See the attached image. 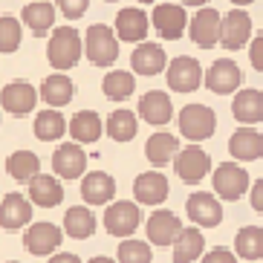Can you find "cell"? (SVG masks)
<instances>
[{
  "instance_id": "1",
  "label": "cell",
  "mask_w": 263,
  "mask_h": 263,
  "mask_svg": "<svg viewBox=\"0 0 263 263\" xmlns=\"http://www.w3.org/2000/svg\"><path fill=\"white\" fill-rule=\"evenodd\" d=\"M81 58V35L76 26H55L52 38L47 44V61L52 64V70L67 72L72 70Z\"/></svg>"
},
{
  "instance_id": "2",
  "label": "cell",
  "mask_w": 263,
  "mask_h": 263,
  "mask_svg": "<svg viewBox=\"0 0 263 263\" xmlns=\"http://www.w3.org/2000/svg\"><path fill=\"white\" fill-rule=\"evenodd\" d=\"M81 52L90 58V64L96 67H113L119 61V38L113 35V29L104 24H93L87 29L84 41H81Z\"/></svg>"
},
{
  "instance_id": "3",
  "label": "cell",
  "mask_w": 263,
  "mask_h": 263,
  "mask_svg": "<svg viewBox=\"0 0 263 263\" xmlns=\"http://www.w3.org/2000/svg\"><path fill=\"white\" fill-rule=\"evenodd\" d=\"M179 133L188 142H205L217 130V113L209 104H185L179 110Z\"/></svg>"
},
{
  "instance_id": "4",
  "label": "cell",
  "mask_w": 263,
  "mask_h": 263,
  "mask_svg": "<svg viewBox=\"0 0 263 263\" xmlns=\"http://www.w3.org/2000/svg\"><path fill=\"white\" fill-rule=\"evenodd\" d=\"M174 171H177V177L188 185H197L202 179L211 174V156L202 151L197 142H191L188 147H179L177 154H174Z\"/></svg>"
},
{
  "instance_id": "5",
  "label": "cell",
  "mask_w": 263,
  "mask_h": 263,
  "mask_svg": "<svg viewBox=\"0 0 263 263\" xmlns=\"http://www.w3.org/2000/svg\"><path fill=\"white\" fill-rule=\"evenodd\" d=\"M249 38H252V17L243 6H234L232 12L220 15V38H217V44H223V49L237 52L249 44Z\"/></svg>"
},
{
  "instance_id": "6",
  "label": "cell",
  "mask_w": 263,
  "mask_h": 263,
  "mask_svg": "<svg viewBox=\"0 0 263 263\" xmlns=\"http://www.w3.org/2000/svg\"><path fill=\"white\" fill-rule=\"evenodd\" d=\"M211 182H214V194H217V197H220V200H229V202L240 200V197L249 191V185H252L249 171L243 168V165H237V162L217 165Z\"/></svg>"
},
{
  "instance_id": "7",
  "label": "cell",
  "mask_w": 263,
  "mask_h": 263,
  "mask_svg": "<svg viewBox=\"0 0 263 263\" xmlns=\"http://www.w3.org/2000/svg\"><path fill=\"white\" fill-rule=\"evenodd\" d=\"M165 78L174 93H194L202 84V67L191 55H177L174 61L165 64Z\"/></svg>"
},
{
  "instance_id": "8",
  "label": "cell",
  "mask_w": 263,
  "mask_h": 263,
  "mask_svg": "<svg viewBox=\"0 0 263 263\" xmlns=\"http://www.w3.org/2000/svg\"><path fill=\"white\" fill-rule=\"evenodd\" d=\"M151 26L159 32V38L165 41H179L185 35V26H188V12L185 6L179 3H159V6L151 12Z\"/></svg>"
},
{
  "instance_id": "9",
  "label": "cell",
  "mask_w": 263,
  "mask_h": 263,
  "mask_svg": "<svg viewBox=\"0 0 263 263\" xmlns=\"http://www.w3.org/2000/svg\"><path fill=\"white\" fill-rule=\"evenodd\" d=\"M202 84L217 96H229L234 90H240V84H243V70H240L237 61H232V58H217L209 67V72H202Z\"/></svg>"
},
{
  "instance_id": "10",
  "label": "cell",
  "mask_w": 263,
  "mask_h": 263,
  "mask_svg": "<svg viewBox=\"0 0 263 263\" xmlns=\"http://www.w3.org/2000/svg\"><path fill=\"white\" fill-rule=\"evenodd\" d=\"M142 223V211L136 202H127V200H119L113 202L110 200L107 211H104V229H107L113 237H130Z\"/></svg>"
},
{
  "instance_id": "11",
  "label": "cell",
  "mask_w": 263,
  "mask_h": 263,
  "mask_svg": "<svg viewBox=\"0 0 263 263\" xmlns=\"http://www.w3.org/2000/svg\"><path fill=\"white\" fill-rule=\"evenodd\" d=\"M185 32H191V41L200 49H214L217 38H220V12L211 9L209 3L197 9V15L191 17V24L185 26Z\"/></svg>"
},
{
  "instance_id": "12",
  "label": "cell",
  "mask_w": 263,
  "mask_h": 263,
  "mask_svg": "<svg viewBox=\"0 0 263 263\" xmlns=\"http://www.w3.org/2000/svg\"><path fill=\"white\" fill-rule=\"evenodd\" d=\"M38 104V90L29 81H9L0 90V110H6L12 116H26Z\"/></svg>"
},
{
  "instance_id": "13",
  "label": "cell",
  "mask_w": 263,
  "mask_h": 263,
  "mask_svg": "<svg viewBox=\"0 0 263 263\" xmlns=\"http://www.w3.org/2000/svg\"><path fill=\"white\" fill-rule=\"evenodd\" d=\"M185 211L191 217V223L202 226V229H214L223 223V205L214 194L209 191H197L185 200Z\"/></svg>"
},
{
  "instance_id": "14",
  "label": "cell",
  "mask_w": 263,
  "mask_h": 263,
  "mask_svg": "<svg viewBox=\"0 0 263 263\" xmlns=\"http://www.w3.org/2000/svg\"><path fill=\"white\" fill-rule=\"evenodd\" d=\"M52 171L61 179H78L87 171V154L78 142H61L52 154Z\"/></svg>"
},
{
  "instance_id": "15",
  "label": "cell",
  "mask_w": 263,
  "mask_h": 263,
  "mask_svg": "<svg viewBox=\"0 0 263 263\" xmlns=\"http://www.w3.org/2000/svg\"><path fill=\"white\" fill-rule=\"evenodd\" d=\"M171 194L168 177L159 174V171H145L136 177L133 182V197H136V205H162Z\"/></svg>"
},
{
  "instance_id": "16",
  "label": "cell",
  "mask_w": 263,
  "mask_h": 263,
  "mask_svg": "<svg viewBox=\"0 0 263 263\" xmlns=\"http://www.w3.org/2000/svg\"><path fill=\"white\" fill-rule=\"evenodd\" d=\"M61 240H64L61 229L55 223H47V220H44V223H32L29 229H26L24 246H26V252L44 257V255H52L55 249L61 246Z\"/></svg>"
},
{
  "instance_id": "17",
  "label": "cell",
  "mask_w": 263,
  "mask_h": 263,
  "mask_svg": "<svg viewBox=\"0 0 263 263\" xmlns=\"http://www.w3.org/2000/svg\"><path fill=\"white\" fill-rule=\"evenodd\" d=\"M147 32H151V21L142 9L136 6H124L122 12L116 15V35L119 41L124 44H139V41L147 38Z\"/></svg>"
},
{
  "instance_id": "18",
  "label": "cell",
  "mask_w": 263,
  "mask_h": 263,
  "mask_svg": "<svg viewBox=\"0 0 263 263\" xmlns=\"http://www.w3.org/2000/svg\"><path fill=\"white\" fill-rule=\"evenodd\" d=\"M165 64H168V55H165V49L159 47V44H154V41H139L136 44V49H133L130 55V67L136 76H159V72L165 70Z\"/></svg>"
},
{
  "instance_id": "19",
  "label": "cell",
  "mask_w": 263,
  "mask_h": 263,
  "mask_svg": "<svg viewBox=\"0 0 263 263\" xmlns=\"http://www.w3.org/2000/svg\"><path fill=\"white\" fill-rule=\"evenodd\" d=\"M29 220H32V205L24 194L12 191V194H6V197H0V229L17 232V229H24Z\"/></svg>"
},
{
  "instance_id": "20",
  "label": "cell",
  "mask_w": 263,
  "mask_h": 263,
  "mask_svg": "<svg viewBox=\"0 0 263 263\" xmlns=\"http://www.w3.org/2000/svg\"><path fill=\"white\" fill-rule=\"evenodd\" d=\"M81 197H84L87 205H107L113 197H116V179L104 174V171H90V174H81Z\"/></svg>"
},
{
  "instance_id": "21",
  "label": "cell",
  "mask_w": 263,
  "mask_h": 263,
  "mask_svg": "<svg viewBox=\"0 0 263 263\" xmlns=\"http://www.w3.org/2000/svg\"><path fill=\"white\" fill-rule=\"evenodd\" d=\"M139 116L154 127H162L174 119V101L165 90H151L139 99Z\"/></svg>"
},
{
  "instance_id": "22",
  "label": "cell",
  "mask_w": 263,
  "mask_h": 263,
  "mask_svg": "<svg viewBox=\"0 0 263 263\" xmlns=\"http://www.w3.org/2000/svg\"><path fill=\"white\" fill-rule=\"evenodd\" d=\"M179 229H182V223H179V217L174 214V211H154V214L147 217V240L154 243V246H171L174 243V237L179 234Z\"/></svg>"
},
{
  "instance_id": "23",
  "label": "cell",
  "mask_w": 263,
  "mask_h": 263,
  "mask_svg": "<svg viewBox=\"0 0 263 263\" xmlns=\"http://www.w3.org/2000/svg\"><path fill=\"white\" fill-rule=\"evenodd\" d=\"M29 185V200L41 209H55V205H61L64 200V185L52 174H35V177L26 182Z\"/></svg>"
},
{
  "instance_id": "24",
  "label": "cell",
  "mask_w": 263,
  "mask_h": 263,
  "mask_svg": "<svg viewBox=\"0 0 263 263\" xmlns=\"http://www.w3.org/2000/svg\"><path fill=\"white\" fill-rule=\"evenodd\" d=\"M229 154H232L234 159H240V162H255L263 154V136L252 127V124L240 127V130L232 133V139H229Z\"/></svg>"
},
{
  "instance_id": "25",
  "label": "cell",
  "mask_w": 263,
  "mask_h": 263,
  "mask_svg": "<svg viewBox=\"0 0 263 263\" xmlns=\"http://www.w3.org/2000/svg\"><path fill=\"white\" fill-rule=\"evenodd\" d=\"M72 96H76V84H72V78L64 76V72H52L49 78L41 81L38 99H44L49 107H64V104H70Z\"/></svg>"
},
{
  "instance_id": "26",
  "label": "cell",
  "mask_w": 263,
  "mask_h": 263,
  "mask_svg": "<svg viewBox=\"0 0 263 263\" xmlns=\"http://www.w3.org/2000/svg\"><path fill=\"white\" fill-rule=\"evenodd\" d=\"M234 99H232V113L237 122L243 124H257L263 119V96L260 90L249 87V90H234Z\"/></svg>"
},
{
  "instance_id": "27",
  "label": "cell",
  "mask_w": 263,
  "mask_h": 263,
  "mask_svg": "<svg viewBox=\"0 0 263 263\" xmlns=\"http://www.w3.org/2000/svg\"><path fill=\"white\" fill-rule=\"evenodd\" d=\"M67 130H70L72 142H78V145H90V142H99L104 124H101V119H99L96 110H78L76 116L70 119Z\"/></svg>"
},
{
  "instance_id": "28",
  "label": "cell",
  "mask_w": 263,
  "mask_h": 263,
  "mask_svg": "<svg viewBox=\"0 0 263 263\" xmlns=\"http://www.w3.org/2000/svg\"><path fill=\"white\" fill-rule=\"evenodd\" d=\"M21 26H29L32 35H47L55 26V6L47 0H35V3H26L24 12H21Z\"/></svg>"
},
{
  "instance_id": "29",
  "label": "cell",
  "mask_w": 263,
  "mask_h": 263,
  "mask_svg": "<svg viewBox=\"0 0 263 263\" xmlns=\"http://www.w3.org/2000/svg\"><path fill=\"white\" fill-rule=\"evenodd\" d=\"M171 246H174V263H194L205 252V237L200 229H179Z\"/></svg>"
},
{
  "instance_id": "30",
  "label": "cell",
  "mask_w": 263,
  "mask_h": 263,
  "mask_svg": "<svg viewBox=\"0 0 263 263\" xmlns=\"http://www.w3.org/2000/svg\"><path fill=\"white\" fill-rule=\"evenodd\" d=\"M177 151H179V139H177V136H171V133H165V130H156L154 136L145 142L147 162L156 165V168L168 165L171 159H174V154H177Z\"/></svg>"
},
{
  "instance_id": "31",
  "label": "cell",
  "mask_w": 263,
  "mask_h": 263,
  "mask_svg": "<svg viewBox=\"0 0 263 263\" xmlns=\"http://www.w3.org/2000/svg\"><path fill=\"white\" fill-rule=\"evenodd\" d=\"M64 232L70 234L72 240L93 237V232H96V214L87 209V205H72V209L64 214Z\"/></svg>"
},
{
  "instance_id": "32",
  "label": "cell",
  "mask_w": 263,
  "mask_h": 263,
  "mask_svg": "<svg viewBox=\"0 0 263 263\" xmlns=\"http://www.w3.org/2000/svg\"><path fill=\"white\" fill-rule=\"evenodd\" d=\"M67 133V119L58 113V107H47L35 116V136L41 142H58Z\"/></svg>"
},
{
  "instance_id": "33",
  "label": "cell",
  "mask_w": 263,
  "mask_h": 263,
  "mask_svg": "<svg viewBox=\"0 0 263 263\" xmlns=\"http://www.w3.org/2000/svg\"><path fill=\"white\" fill-rule=\"evenodd\" d=\"M6 171H9V177L17 179V182H29L35 174H41V159L32 151H15L6 159Z\"/></svg>"
},
{
  "instance_id": "34",
  "label": "cell",
  "mask_w": 263,
  "mask_h": 263,
  "mask_svg": "<svg viewBox=\"0 0 263 263\" xmlns=\"http://www.w3.org/2000/svg\"><path fill=\"white\" fill-rule=\"evenodd\" d=\"M101 90H104V96L110 101H124V99H130L133 90H136V76L133 72H124V70H113L104 76Z\"/></svg>"
},
{
  "instance_id": "35",
  "label": "cell",
  "mask_w": 263,
  "mask_h": 263,
  "mask_svg": "<svg viewBox=\"0 0 263 263\" xmlns=\"http://www.w3.org/2000/svg\"><path fill=\"white\" fill-rule=\"evenodd\" d=\"M139 130V119L130 110H113L107 116V133L113 142H130Z\"/></svg>"
},
{
  "instance_id": "36",
  "label": "cell",
  "mask_w": 263,
  "mask_h": 263,
  "mask_svg": "<svg viewBox=\"0 0 263 263\" xmlns=\"http://www.w3.org/2000/svg\"><path fill=\"white\" fill-rule=\"evenodd\" d=\"M234 249L243 260H260L263 257V232L260 226H246L234 237Z\"/></svg>"
},
{
  "instance_id": "37",
  "label": "cell",
  "mask_w": 263,
  "mask_h": 263,
  "mask_svg": "<svg viewBox=\"0 0 263 263\" xmlns=\"http://www.w3.org/2000/svg\"><path fill=\"white\" fill-rule=\"evenodd\" d=\"M21 38H24V26L17 17H0V52L12 55L21 47Z\"/></svg>"
},
{
  "instance_id": "38",
  "label": "cell",
  "mask_w": 263,
  "mask_h": 263,
  "mask_svg": "<svg viewBox=\"0 0 263 263\" xmlns=\"http://www.w3.org/2000/svg\"><path fill=\"white\" fill-rule=\"evenodd\" d=\"M151 260H154V252H151V246L145 240H133V237L122 240L116 263H151Z\"/></svg>"
},
{
  "instance_id": "39",
  "label": "cell",
  "mask_w": 263,
  "mask_h": 263,
  "mask_svg": "<svg viewBox=\"0 0 263 263\" xmlns=\"http://www.w3.org/2000/svg\"><path fill=\"white\" fill-rule=\"evenodd\" d=\"M55 3H58V12L67 21H78L87 12V6H90V0H55Z\"/></svg>"
},
{
  "instance_id": "40",
  "label": "cell",
  "mask_w": 263,
  "mask_h": 263,
  "mask_svg": "<svg viewBox=\"0 0 263 263\" xmlns=\"http://www.w3.org/2000/svg\"><path fill=\"white\" fill-rule=\"evenodd\" d=\"M249 58H252V67L257 72H263V35L249 38Z\"/></svg>"
},
{
  "instance_id": "41",
  "label": "cell",
  "mask_w": 263,
  "mask_h": 263,
  "mask_svg": "<svg viewBox=\"0 0 263 263\" xmlns=\"http://www.w3.org/2000/svg\"><path fill=\"white\" fill-rule=\"evenodd\" d=\"M202 263H237V257H234V252H229L226 246H214L209 255L202 257Z\"/></svg>"
},
{
  "instance_id": "42",
  "label": "cell",
  "mask_w": 263,
  "mask_h": 263,
  "mask_svg": "<svg viewBox=\"0 0 263 263\" xmlns=\"http://www.w3.org/2000/svg\"><path fill=\"white\" fill-rule=\"evenodd\" d=\"M249 191H252V209L263 211V179L252 182V185H249Z\"/></svg>"
},
{
  "instance_id": "43",
  "label": "cell",
  "mask_w": 263,
  "mask_h": 263,
  "mask_svg": "<svg viewBox=\"0 0 263 263\" xmlns=\"http://www.w3.org/2000/svg\"><path fill=\"white\" fill-rule=\"evenodd\" d=\"M49 263H81V260H78V255L61 252V255H52V257H49Z\"/></svg>"
},
{
  "instance_id": "44",
  "label": "cell",
  "mask_w": 263,
  "mask_h": 263,
  "mask_svg": "<svg viewBox=\"0 0 263 263\" xmlns=\"http://www.w3.org/2000/svg\"><path fill=\"white\" fill-rule=\"evenodd\" d=\"M87 263H116V260H110V257H93V260H87Z\"/></svg>"
},
{
  "instance_id": "45",
  "label": "cell",
  "mask_w": 263,
  "mask_h": 263,
  "mask_svg": "<svg viewBox=\"0 0 263 263\" xmlns=\"http://www.w3.org/2000/svg\"><path fill=\"white\" fill-rule=\"evenodd\" d=\"M188 3H191V6H197V9H200V6H205L209 0H188Z\"/></svg>"
},
{
  "instance_id": "46",
  "label": "cell",
  "mask_w": 263,
  "mask_h": 263,
  "mask_svg": "<svg viewBox=\"0 0 263 263\" xmlns=\"http://www.w3.org/2000/svg\"><path fill=\"white\" fill-rule=\"evenodd\" d=\"M234 6H249V3H255V0H232Z\"/></svg>"
},
{
  "instance_id": "47",
  "label": "cell",
  "mask_w": 263,
  "mask_h": 263,
  "mask_svg": "<svg viewBox=\"0 0 263 263\" xmlns=\"http://www.w3.org/2000/svg\"><path fill=\"white\" fill-rule=\"evenodd\" d=\"M136 3H145V6H147V3H154V0H136Z\"/></svg>"
},
{
  "instance_id": "48",
  "label": "cell",
  "mask_w": 263,
  "mask_h": 263,
  "mask_svg": "<svg viewBox=\"0 0 263 263\" xmlns=\"http://www.w3.org/2000/svg\"><path fill=\"white\" fill-rule=\"evenodd\" d=\"M107 3H119V0H107Z\"/></svg>"
},
{
  "instance_id": "49",
  "label": "cell",
  "mask_w": 263,
  "mask_h": 263,
  "mask_svg": "<svg viewBox=\"0 0 263 263\" xmlns=\"http://www.w3.org/2000/svg\"><path fill=\"white\" fill-rule=\"evenodd\" d=\"M9 263H17V260H9Z\"/></svg>"
}]
</instances>
